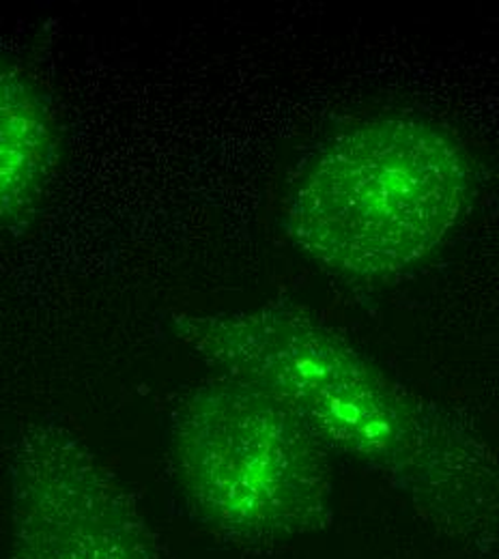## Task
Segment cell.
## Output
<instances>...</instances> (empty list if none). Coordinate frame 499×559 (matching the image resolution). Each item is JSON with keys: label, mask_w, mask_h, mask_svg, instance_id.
I'll use <instances>...</instances> for the list:
<instances>
[{"label": "cell", "mask_w": 499, "mask_h": 559, "mask_svg": "<svg viewBox=\"0 0 499 559\" xmlns=\"http://www.w3.org/2000/svg\"><path fill=\"white\" fill-rule=\"evenodd\" d=\"M11 559H159L119 478L55 419L24 430L11 461Z\"/></svg>", "instance_id": "obj_4"}, {"label": "cell", "mask_w": 499, "mask_h": 559, "mask_svg": "<svg viewBox=\"0 0 499 559\" xmlns=\"http://www.w3.org/2000/svg\"><path fill=\"white\" fill-rule=\"evenodd\" d=\"M170 456L192 510L228 538L270 543L328 519L323 443L246 381L217 374L199 383L173 416Z\"/></svg>", "instance_id": "obj_3"}, {"label": "cell", "mask_w": 499, "mask_h": 559, "mask_svg": "<svg viewBox=\"0 0 499 559\" xmlns=\"http://www.w3.org/2000/svg\"><path fill=\"white\" fill-rule=\"evenodd\" d=\"M59 159V130L41 86L0 59V230L37 211Z\"/></svg>", "instance_id": "obj_5"}, {"label": "cell", "mask_w": 499, "mask_h": 559, "mask_svg": "<svg viewBox=\"0 0 499 559\" xmlns=\"http://www.w3.org/2000/svg\"><path fill=\"white\" fill-rule=\"evenodd\" d=\"M470 164L448 130L416 115L357 121L323 140L293 181V246L343 278H388L448 237L467 201Z\"/></svg>", "instance_id": "obj_2"}, {"label": "cell", "mask_w": 499, "mask_h": 559, "mask_svg": "<svg viewBox=\"0 0 499 559\" xmlns=\"http://www.w3.org/2000/svg\"><path fill=\"white\" fill-rule=\"evenodd\" d=\"M175 336L217 374L246 381L323 443L409 495L437 525L474 530L499 510V465L463 421L423 401L338 332L285 306L177 312Z\"/></svg>", "instance_id": "obj_1"}]
</instances>
